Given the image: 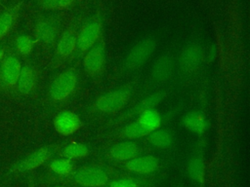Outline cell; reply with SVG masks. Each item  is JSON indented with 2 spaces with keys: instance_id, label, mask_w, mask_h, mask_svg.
I'll return each mask as SVG.
<instances>
[{
  "instance_id": "cell-1",
  "label": "cell",
  "mask_w": 250,
  "mask_h": 187,
  "mask_svg": "<svg viewBox=\"0 0 250 187\" xmlns=\"http://www.w3.org/2000/svg\"><path fill=\"white\" fill-rule=\"evenodd\" d=\"M60 150V144L53 143L41 146L23 158L15 162L7 171V176H19L36 169L45 163L49 162L52 157Z\"/></svg>"
},
{
  "instance_id": "cell-2",
  "label": "cell",
  "mask_w": 250,
  "mask_h": 187,
  "mask_svg": "<svg viewBox=\"0 0 250 187\" xmlns=\"http://www.w3.org/2000/svg\"><path fill=\"white\" fill-rule=\"evenodd\" d=\"M78 74L74 68H68L58 74L48 89V99L52 104L64 103L75 92Z\"/></svg>"
},
{
  "instance_id": "cell-3",
  "label": "cell",
  "mask_w": 250,
  "mask_h": 187,
  "mask_svg": "<svg viewBox=\"0 0 250 187\" xmlns=\"http://www.w3.org/2000/svg\"><path fill=\"white\" fill-rule=\"evenodd\" d=\"M132 96L129 87H122L99 96L93 103L91 111L97 114H113L123 109Z\"/></svg>"
},
{
  "instance_id": "cell-4",
  "label": "cell",
  "mask_w": 250,
  "mask_h": 187,
  "mask_svg": "<svg viewBox=\"0 0 250 187\" xmlns=\"http://www.w3.org/2000/svg\"><path fill=\"white\" fill-rule=\"evenodd\" d=\"M20 57L11 49H7L0 61V91L4 94H15L16 84L21 68Z\"/></svg>"
},
{
  "instance_id": "cell-5",
  "label": "cell",
  "mask_w": 250,
  "mask_h": 187,
  "mask_svg": "<svg viewBox=\"0 0 250 187\" xmlns=\"http://www.w3.org/2000/svg\"><path fill=\"white\" fill-rule=\"evenodd\" d=\"M76 36L77 32L75 29L68 28L58 37L52 58V67L58 68L63 66L75 57Z\"/></svg>"
},
{
  "instance_id": "cell-6",
  "label": "cell",
  "mask_w": 250,
  "mask_h": 187,
  "mask_svg": "<svg viewBox=\"0 0 250 187\" xmlns=\"http://www.w3.org/2000/svg\"><path fill=\"white\" fill-rule=\"evenodd\" d=\"M156 49V42L153 37L146 36L137 42L127 53L124 58V67L128 70H135L143 66L153 55Z\"/></svg>"
},
{
  "instance_id": "cell-7",
  "label": "cell",
  "mask_w": 250,
  "mask_h": 187,
  "mask_svg": "<svg viewBox=\"0 0 250 187\" xmlns=\"http://www.w3.org/2000/svg\"><path fill=\"white\" fill-rule=\"evenodd\" d=\"M105 54V44L100 40L82 56L83 68L91 78L96 80L103 76L106 62Z\"/></svg>"
},
{
  "instance_id": "cell-8",
  "label": "cell",
  "mask_w": 250,
  "mask_h": 187,
  "mask_svg": "<svg viewBox=\"0 0 250 187\" xmlns=\"http://www.w3.org/2000/svg\"><path fill=\"white\" fill-rule=\"evenodd\" d=\"M102 35V22L99 19L88 20L77 32L75 57H82L86 52L100 41Z\"/></svg>"
},
{
  "instance_id": "cell-9",
  "label": "cell",
  "mask_w": 250,
  "mask_h": 187,
  "mask_svg": "<svg viewBox=\"0 0 250 187\" xmlns=\"http://www.w3.org/2000/svg\"><path fill=\"white\" fill-rule=\"evenodd\" d=\"M60 33V20L54 16L39 18L34 25V40L43 46L53 45Z\"/></svg>"
},
{
  "instance_id": "cell-10",
  "label": "cell",
  "mask_w": 250,
  "mask_h": 187,
  "mask_svg": "<svg viewBox=\"0 0 250 187\" xmlns=\"http://www.w3.org/2000/svg\"><path fill=\"white\" fill-rule=\"evenodd\" d=\"M73 179L82 187H103L107 184L109 176L103 168L88 166L75 171Z\"/></svg>"
},
{
  "instance_id": "cell-11",
  "label": "cell",
  "mask_w": 250,
  "mask_h": 187,
  "mask_svg": "<svg viewBox=\"0 0 250 187\" xmlns=\"http://www.w3.org/2000/svg\"><path fill=\"white\" fill-rule=\"evenodd\" d=\"M38 78V71L35 66L29 63L21 65L16 84L15 94H18L21 96L31 95L37 88Z\"/></svg>"
},
{
  "instance_id": "cell-12",
  "label": "cell",
  "mask_w": 250,
  "mask_h": 187,
  "mask_svg": "<svg viewBox=\"0 0 250 187\" xmlns=\"http://www.w3.org/2000/svg\"><path fill=\"white\" fill-rule=\"evenodd\" d=\"M53 126L59 134L62 136H68L74 134L80 130L82 121L74 112L63 110L55 116L53 120Z\"/></svg>"
},
{
  "instance_id": "cell-13",
  "label": "cell",
  "mask_w": 250,
  "mask_h": 187,
  "mask_svg": "<svg viewBox=\"0 0 250 187\" xmlns=\"http://www.w3.org/2000/svg\"><path fill=\"white\" fill-rule=\"evenodd\" d=\"M204 58V52L201 46L189 44L181 53L180 65L186 73H192L198 69Z\"/></svg>"
},
{
  "instance_id": "cell-14",
  "label": "cell",
  "mask_w": 250,
  "mask_h": 187,
  "mask_svg": "<svg viewBox=\"0 0 250 187\" xmlns=\"http://www.w3.org/2000/svg\"><path fill=\"white\" fill-rule=\"evenodd\" d=\"M141 152L140 146L133 140H123L112 145L107 151V157L116 162H126L137 156Z\"/></svg>"
},
{
  "instance_id": "cell-15",
  "label": "cell",
  "mask_w": 250,
  "mask_h": 187,
  "mask_svg": "<svg viewBox=\"0 0 250 187\" xmlns=\"http://www.w3.org/2000/svg\"><path fill=\"white\" fill-rule=\"evenodd\" d=\"M159 166L157 158L151 155L137 156L129 161L125 162V168L138 174H149L154 172Z\"/></svg>"
},
{
  "instance_id": "cell-16",
  "label": "cell",
  "mask_w": 250,
  "mask_h": 187,
  "mask_svg": "<svg viewBox=\"0 0 250 187\" xmlns=\"http://www.w3.org/2000/svg\"><path fill=\"white\" fill-rule=\"evenodd\" d=\"M182 122L188 131L196 134L204 133L209 128V123L206 116L199 111L188 112L183 117Z\"/></svg>"
},
{
  "instance_id": "cell-17",
  "label": "cell",
  "mask_w": 250,
  "mask_h": 187,
  "mask_svg": "<svg viewBox=\"0 0 250 187\" xmlns=\"http://www.w3.org/2000/svg\"><path fill=\"white\" fill-rule=\"evenodd\" d=\"M174 61L169 55L160 56L153 63L151 69L152 78L157 82H164L170 78L173 73Z\"/></svg>"
},
{
  "instance_id": "cell-18",
  "label": "cell",
  "mask_w": 250,
  "mask_h": 187,
  "mask_svg": "<svg viewBox=\"0 0 250 187\" xmlns=\"http://www.w3.org/2000/svg\"><path fill=\"white\" fill-rule=\"evenodd\" d=\"M21 3L14 4L5 9L0 14V41L6 37V35L14 27L21 10Z\"/></svg>"
},
{
  "instance_id": "cell-19",
  "label": "cell",
  "mask_w": 250,
  "mask_h": 187,
  "mask_svg": "<svg viewBox=\"0 0 250 187\" xmlns=\"http://www.w3.org/2000/svg\"><path fill=\"white\" fill-rule=\"evenodd\" d=\"M137 121L149 133L151 131L159 129V127L161 125V122H162L161 116L155 108L147 109V110H145V111L141 112L138 115Z\"/></svg>"
},
{
  "instance_id": "cell-20",
  "label": "cell",
  "mask_w": 250,
  "mask_h": 187,
  "mask_svg": "<svg viewBox=\"0 0 250 187\" xmlns=\"http://www.w3.org/2000/svg\"><path fill=\"white\" fill-rule=\"evenodd\" d=\"M188 176L198 184L204 182L205 176V164L204 159L201 155H194L191 157L188 164Z\"/></svg>"
},
{
  "instance_id": "cell-21",
  "label": "cell",
  "mask_w": 250,
  "mask_h": 187,
  "mask_svg": "<svg viewBox=\"0 0 250 187\" xmlns=\"http://www.w3.org/2000/svg\"><path fill=\"white\" fill-rule=\"evenodd\" d=\"M165 97V93L163 92H158L154 93L144 99H142L139 103H137L132 111L128 113V115H139L141 112L147 110V109H153L155 108Z\"/></svg>"
},
{
  "instance_id": "cell-22",
  "label": "cell",
  "mask_w": 250,
  "mask_h": 187,
  "mask_svg": "<svg viewBox=\"0 0 250 187\" xmlns=\"http://www.w3.org/2000/svg\"><path fill=\"white\" fill-rule=\"evenodd\" d=\"M60 149H61L60 155L62 158H66L69 160L82 159L87 157L89 154V148L85 144L78 143V142L70 143Z\"/></svg>"
},
{
  "instance_id": "cell-23",
  "label": "cell",
  "mask_w": 250,
  "mask_h": 187,
  "mask_svg": "<svg viewBox=\"0 0 250 187\" xmlns=\"http://www.w3.org/2000/svg\"><path fill=\"white\" fill-rule=\"evenodd\" d=\"M35 43L34 38L29 35H19L15 40V47L13 51L19 57H26L32 53Z\"/></svg>"
},
{
  "instance_id": "cell-24",
  "label": "cell",
  "mask_w": 250,
  "mask_h": 187,
  "mask_svg": "<svg viewBox=\"0 0 250 187\" xmlns=\"http://www.w3.org/2000/svg\"><path fill=\"white\" fill-rule=\"evenodd\" d=\"M147 136L150 144L159 149L168 148L173 142V137L171 133L166 130L157 129L151 131Z\"/></svg>"
},
{
  "instance_id": "cell-25",
  "label": "cell",
  "mask_w": 250,
  "mask_h": 187,
  "mask_svg": "<svg viewBox=\"0 0 250 187\" xmlns=\"http://www.w3.org/2000/svg\"><path fill=\"white\" fill-rule=\"evenodd\" d=\"M49 168L52 172L60 176H66L73 171V162L72 160L66 158H57L53 159L48 164Z\"/></svg>"
},
{
  "instance_id": "cell-26",
  "label": "cell",
  "mask_w": 250,
  "mask_h": 187,
  "mask_svg": "<svg viewBox=\"0 0 250 187\" xmlns=\"http://www.w3.org/2000/svg\"><path fill=\"white\" fill-rule=\"evenodd\" d=\"M148 134H149V132L146 130H145L139 124V122L137 120L127 124L125 127L122 128V130L119 132L120 137L125 138V139H129V140L141 138V137L146 136Z\"/></svg>"
},
{
  "instance_id": "cell-27",
  "label": "cell",
  "mask_w": 250,
  "mask_h": 187,
  "mask_svg": "<svg viewBox=\"0 0 250 187\" xmlns=\"http://www.w3.org/2000/svg\"><path fill=\"white\" fill-rule=\"evenodd\" d=\"M75 0H37L38 6L47 11H60L69 8Z\"/></svg>"
},
{
  "instance_id": "cell-28",
  "label": "cell",
  "mask_w": 250,
  "mask_h": 187,
  "mask_svg": "<svg viewBox=\"0 0 250 187\" xmlns=\"http://www.w3.org/2000/svg\"><path fill=\"white\" fill-rule=\"evenodd\" d=\"M108 187H140V184L134 178L123 177L110 181Z\"/></svg>"
},
{
  "instance_id": "cell-29",
  "label": "cell",
  "mask_w": 250,
  "mask_h": 187,
  "mask_svg": "<svg viewBox=\"0 0 250 187\" xmlns=\"http://www.w3.org/2000/svg\"><path fill=\"white\" fill-rule=\"evenodd\" d=\"M6 50H7V48H5V47H3V46L0 45V61H1V59L3 58V56H4L5 53H6Z\"/></svg>"
},
{
  "instance_id": "cell-30",
  "label": "cell",
  "mask_w": 250,
  "mask_h": 187,
  "mask_svg": "<svg viewBox=\"0 0 250 187\" xmlns=\"http://www.w3.org/2000/svg\"><path fill=\"white\" fill-rule=\"evenodd\" d=\"M56 187H63V186H56Z\"/></svg>"
}]
</instances>
